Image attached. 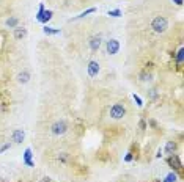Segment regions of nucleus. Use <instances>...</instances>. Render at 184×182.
Wrapping results in <instances>:
<instances>
[{
  "label": "nucleus",
  "mask_w": 184,
  "mask_h": 182,
  "mask_svg": "<svg viewBox=\"0 0 184 182\" xmlns=\"http://www.w3.org/2000/svg\"><path fill=\"white\" fill-rule=\"evenodd\" d=\"M151 28H153L154 33L162 35V33H165L167 28H168V21H167L164 16H156V17L153 19V22H151Z\"/></svg>",
  "instance_id": "nucleus-1"
},
{
  "label": "nucleus",
  "mask_w": 184,
  "mask_h": 182,
  "mask_svg": "<svg viewBox=\"0 0 184 182\" xmlns=\"http://www.w3.org/2000/svg\"><path fill=\"white\" fill-rule=\"evenodd\" d=\"M50 132L54 134L55 137H61V135H65L68 132V124L65 123L63 119H60V121H55L54 124L50 126Z\"/></svg>",
  "instance_id": "nucleus-2"
},
{
  "label": "nucleus",
  "mask_w": 184,
  "mask_h": 182,
  "mask_svg": "<svg viewBox=\"0 0 184 182\" xmlns=\"http://www.w3.org/2000/svg\"><path fill=\"white\" fill-rule=\"evenodd\" d=\"M126 115V107L123 105V104H113V107L110 108V116L113 119H121L124 118Z\"/></svg>",
  "instance_id": "nucleus-3"
},
{
  "label": "nucleus",
  "mask_w": 184,
  "mask_h": 182,
  "mask_svg": "<svg viewBox=\"0 0 184 182\" xmlns=\"http://www.w3.org/2000/svg\"><path fill=\"white\" fill-rule=\"evenodd\" d=\"M118 50H120V41H118V40H109L106 43V52L109 55L118 54Z\"/></svg>",
  "instance_id": "nucleus-4"
},
{
  "label": "nucleus",
  "mask_w": 184,
  "mask_h": 182,
  "mask_svg": "<svg viewBox=\"0 0 184 182\" xmlns=\"http://www.w3.org/2000/svg\"><path fill=\"white\" fill-rule=\"evenodd\" d=\"M87 71H88V75L91 77V79H93V77H98V74H99V71H101L99 63L95 61V60H91V61L88 63V66H87Z\"/></svg>",
  "instance_id": "nucleus-5"
},
{
  "label": "nucleus",
  "mask_w": 184,
  "mask_h": 182,
  "mask_svg": "<svg viewBox=\"0 0 184 182\" xmlns=\"http://www.w3.org/2000/svg\"><path fill=\"white\" fill-rule=\"evenodd\" d=\"M101 44H102V38L99 35L98 36H91L90 40H88V46H90V49L93 50V52H98L99 47H101Z\"/></svg>",
  "instance_id": "nucleus-6"
},
{
  "label": "nucleus",
  "mask_w": 184,
  "mask_h": 182,
  "mask_svg": "<svg viewBox=\"0 0 184 182\" xmlns=\"http://www.w3.org/2000/svg\"><path fill=\"white\" fill-rule=\"evenodd\" d=\"M24 138H25V132L22 131V129H16V131H13V134H11V141L22 143Z\"/></svg>",
  "instance_id": "nucleus-7"
},
{
  "label": "nucleus",
  "mask_w": 184,
  "mask_h": 182,
  "mask_svg": "<svg viewBox=\"0 0 184 182\" xmlns=\"http://www.w3.org/2000/svg\"><path fill=\"white\" fill-rule=\"evenodd\" d=\"M14 40H18V41H21V40H24L25 36H27V28H24V27H16L14 28Z\"/></svg>",
  "instance_id": "nucleus-8"
},
{
  "label": "nucleus",
  "mask_w": 184,
  "mask_h": 182,
  "mask_svg": "<svg viewBox=\"0 0 184 182\" xmlns=\"http://www.w3.org/2000/svg\"><path fill=\"white\" fill-rule=\"evenodd\" d=\"M24 163L27 165V166H35V163L32 162V149L30 148H27L25 149V152H24Z\"/></svg>",
  "instance_id": "nucleus-9"
},
{
  "label": "nucleus",
  "mask_w": 184,
  "mask_h": 182,
  "mask_svg": "<svg viewBox=\"0 0 184 182\" xmlns=\"http://www.w3.org/2000/svg\"><path fill=\"white\" fill-rule=\"evenodd\" d=\"M29 80H30V72H29V71H22V72L18 74V82H19V83L24 85V83H27Z\"/></svg>",
  "instance_id": "nucleus-10"
},
{
  "label": "nucleus",
  "mask_w": 184,
  "mask_h": 182,
  "mask_svg": "<svg viewBox=\"0 0 184 182\" xmlns=\"http://www.w3.org/2000/svg\"><path fill=\"white\" fill-rule=\"evenodd\" d=\"M50 19H52V11H50V9H44L41 19H39V22H41V24H47Z\"/></svg>",
  "instance_id": "nucleus-11"
},
{
  "label": "nucleus",
  "mask_w": 184,
  "mask_h": 182,
  "mask_svg": "<svg viewBox=\"0 0 184 182\" xmlns=\"http://www.w3.org/2000/svg\"><path fill=\"white\" fill-rule=\"evenodd\" d=\"M18 22H19V19H18L16 16H13V17H10V19L6 21V27H10V28H16V27H18Z\"/></svg>",
  "instance_id": "nucleus-12"
},
{
  "label": "nucleus",
  "mask_w": 184,
  "mask_h": 182,
  "mask_svg": "<svg viewBox=\"0 0 184 182\" xmlns=\"http://www.w3.org/2000/svg\"><path fill=\"white\" fill-rule=\"evenodd\" d=\"M175 149H176V145H175V143H173V141H167V145H165V152L172 155V154L175 152Z\"/></svg>",
  "instance_id": "nucleus-13"
},
{
  "label": "nucleus",
  "mask_w": 184,
  "mask_h": 182,
  "mask_svg": "<svg viewBox=\"0 0 184 182\" xmlns=\"http://www.w3.org/2000/svg\"><path fill=\"white\" fill-rule=\"evenodd\" d=\"M96 11V8H90V9H87V11H84V13H80V14H79V16H76L72 21H76V19H82V17H85L87 14H90V13H95Z\"/></svg>",
  "instance_id": "nucleus-14"
},
{
  "label": "nucleus",
  "mask_w": 184,
  "mask_h": 182,
  "mask_svg": "<svg viewBox=\"0 0 184 182\" xmlns=\"http://www.w3.org/2000/svg\"><path fill=\"white\" fill-rule=\"evenodd\" d=\"M176 61H178V64H182V61H184V49L181 47L179 50H178V55H176Z\"/></svg>",
  "instance_id": "nucleus-15"
},
{
  "label": "nucleus",
  "mask_w": 184,
  "mask_h": 182,
  "mask_svg": "<svg viewBox=\"0 0 184 182\" xmlns=\"http://www.w3.org/2000/svg\"><path fill=\"white\" fill-rule=\"evenodd\" d=\"M164 182H176V174L175 173H168L164 179Z\"/></svg>",
  "instance_id": "nucleus-16"
},
{
  "label": "nucleus",
  "mask_w": 184,
  "mask_h": 182,
  "mask_svg": "<svg viewBox=\"0 0 184 182\" xmlns=\"http://www.w3.org/2000/svg\"><path fill=\"white\" fill-rule=\"evenodd\" d=\"M44 33H46V35H58V33H60V30L52 28V27H46V28H44Z\"/></svg>",
  "instance_id": "nucleus-17"
},
{
  "label": "nucleus",
  "mask_w": 184,
  "mask_h": 182,
  "mask_svg": "<svg viewBox=\"0 0 184 182\" xmlns=\"http://www.w3.org/2000/svg\"><path fill=\"white\" fill-rule=\"evenodd\" d=\"M44 5L41 3V5H39V9H38V13H36V21H39V19H41V16H43V13H44Z\"/></svg>",
  "instance_id": "nucleus-18"
},
{
  "label": "nucleus",
  "mask_w": 184,
  "mask_h": 182,
  "mask_svg": "<svg viewBox=\"0 0 184 182\" xmlns=\"http://www.w3.org/2000/svg\"><path fill=\"white\" fill-rule=\"evenodd\" d=\"M109 16H112V17H120V16H121V9H112V11H109Z\"/></svg>",
  "instance_id": "nucleus-19"
},
{
  "label": "nucleus",
  "mask_w": 184,
  "mask_h": 182,
  "mask_svg": "<svg viewBox=\"0 0 184 182\" xmlns=\"http://www.w3.org/2000/svg\"><path fill=\"white\" fill-rule=\"evenodd\" d=\"M140 77H142V80H143V82H147V80H151V74H142Z\"/></svg>",
  "instance_id": "nucleus-20"
},
{
  "label": "nucleus",
  "mask_w": 184,
  "mask_h": 182,
  "mask_svg": "<svg viewBox=\"0 0 184 182\" xmlns=\"http://www.w3.org/2000/svg\"><path fill=\"white\" fill-rule=\"evenodd\" d=\"M10 146H11L10 143H6V145H3L2 148H0V154H2V152H5V151H8V149H10Z\"/></svg>",
  "instance_id": "nucleus-21"
},
{
  "label": "nucleus",
  "mask_w": 184,
  "mask_h": 182,
  "mask_svg": "<svg viewBox=\"0 0 184 182\" xmlns=\"http://www.w3.org/2000/svg\"><path fill=\"white\" fill-rule=\"evenodd\" d=\"M134 99H135V102H137V105H139V107H142V105H143V104H142V99H140L137 94H134Z\"/></svg>",
  "instance_id": "nucleus-22"
},
{
  "label": "nucleus",
  "mask_w": 184,
  "mask_h": 182,
  "mask_svg": "<svg viewBox=\"0 0 184 182\" xmlns=\"http://www.w3.org/2000/svg\"><path fill=\"white\" fill-rule=\"evenodd\" d=\"M58 159H60L61 162H65V160H66V154H65V152H63L61 155H58Z\"/></svg>",
  "instance_id": "nucleus-23"
},
{
  "label": "nucleus",
  "mask_w": 184,
  "mask_h": 182,
  "mask_svg": "<svg viewBox=\"0 0 184 182\" xmlns=\"http://www.w3.org/2000/svg\"><path fill=\"white\" fill-rule=\"evenodd\" d=\"M124 160H126V162H131V160H132V155H131V154H127L126 157H124Z\"/></svg>",
  "instance_id": "nucleus-24"
},
{
  "label": "nucleus",
  "mask_w": 184,
  "mask_h": 182,
  "mask_svg": "<svg viewBox=\"0 0 184 182\" xmlns=\"http://www.w3.org/2000/svg\"><path fill=\"white\" fill-rule=\"evenodd\" d=\"M156 157H157V159H159V157H162V149H159V151H157V154H156Z\"/></svg>",
  "instance_id": "nucleus-25"
},
{
  "label": "nucleus",
  "mask_w": 184,
  "mask_h": 182,
  "mask_svg": "<svg viewBox=\"0 0 184 182\" xmlns=\"http://www.w3.org/2000/svg\"><path fill=\"white\" fill-rule=\"evenodd\" d=\"M39 182H50V179H49V177H43V179L39 180Z\"/></svg>",
  "instance_id": "nucleus-26"
},
{
  "label": "nucleus",
  "mask_w": 184,
  "mask_h": 182,
  "mask_svg": "<svg viewBox=\"0 0 184 182\" xmlns=\"http://www.w3.org/2000/svg\"><path fill=\"white\" fill-rule=\"evenodd\" d=\"M140 127H142V129H145V127H147V124H145V121H140Z\"/></svg>",
  "instance_id": "nucleus-27"
},
{
  "label": "nucleus",
  "mask_w": 184,
  "mask_h": 182,
  "mask_svg": "<svg viewBox=\"0 0 184 182\" xmlns=\"http://www.w3.org/2000/svg\"><path fill=\"white\" fill-rule=\"evenodd\" d=\"M173 2H175L176 5H182V0H173Z\"/></svg>",
  "instance_id": "nucleus-28"
}]
</instances>
